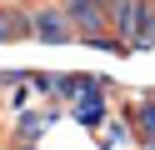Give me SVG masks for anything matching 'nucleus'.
<instances>
[{
	"instance_id": "obj_1",
	"label": "nucleus",
	"mask_w": 155,
	"mask_h": 150,
	"mask_svg": "<svg viewBox=\"0 0 155 150\" xmlns=\"http://www.w3.org/2000/svg\"><path fill=\"white\" fill-rule=\"evenodd\" d=\"M30 20H35V45H80V30L65 15V5H40L30 10Z\"/></svg>"
},
{
	"instance_id": "obj_2",
	"label": "nucleus",
	"mask_w": 155,
	"mask_h": 150,
	"mask_svg": "<svg viewBox=\"0 0 155 150\" xmlns=\"http://www.w3.org/2000/svg\"><path fill=\"white\" fill-rule=\"evenodd\" d=\"M65 110H70V120H75V125H85V130H95L100 120H110V90H105V80L95 75V85L85 90L75 105H65Z\"/></svg>"
},
{
	"instance_id": "obj_3",
	"label": "nucleus",
	"mask_w": 155,
	"mask_h": 150,
	"mask_svg": "<svg viewBox=\"0 0 155 150\" xmlns=\"http://www.w3.org/2000/svg\"><path fill=\"white\" fill-rule=\"evenodd\" d=\"M150 5H155V0H115V5H110V25H115V35L125 40V50H130V40L140 35Z\"/></svg>"
},
{
	"instance_id": "obj_4",
	"label": "nucleus",
	"mask_w": 155,
	"mask_h": 150,
	"mask_svg": "<svg viewBox=\"0 0 155 150\" xmlns=\"http://www.w3.org/2000/svg\"><path fill=\"white\" fill-rule=\"evenodd\" d=\"M20 40H35V20H30V10H20V5H0V45H20Z\"/></svg>"
},
{
	"instance_id": "obj_5",
	"label": "nucleus",
	"mask_w": 155,
	"mask_h": 150,
	"mask_svg": "<svg viewBox=\"0 0 155 150\" xmlns=\"http://www.w3.org/2000/svg\"><path fill=\"white\" fill-rule=\"evenodd\" d=\"M130 130H135V140H140L145 150H155V90L135 100V110H130Z\"/></svg>"
},
{
	"instance_id": "obj_6",
	"label": "nucleus",
	"mask_w": 155,
	"mask_h": 150,
	"mask_svg": "<svg viewBox=\"0 0 155 150\" xmlns=\"http://www.w3.org/2000/svg\"><path fill=\"white\" fill-rule=\"evenodd\" d=\"M50 125H55V110H20L15 115V140L20 145H35Z\"/></svg>"
},
{
	"instance_id": "obj_7",
	"label": "nucleus",
	"mask_w": 155,
	"mask_h": 150,
	"mask_svg": "<svg viewBox=\"0 0 155 150\" xmlns=\"http://www.w3.org/2000/svg\"><path fill=\"white\" fill-rule=\"evenodd\" d=\"M135 50H155V5H150V15H145V25H140V35L130 40V55Z\"/></svg>"
},
{
	"instance_id": "obj_8",
	"label": "nucleus",
	"mask_w": 155,
	"mask_h": 150,
	"mask_svg": "<svg viewBox=\"0 0 155 150\" xmlns=\"http://www.w3.org/2000/svg\"><path fill=\"white\" fill-rule=\"evenodd\" d=\"M120 140H125V125H105L100 130V145H120Z\"/></svg>"
},
{
	"instance_id": "obj_9",
	"label": "nucleus",
	"mask_w": 155,
	"mask_h": 150,
	"mask_svg": "<svg viewBox=\"0 0 155 150\" xmlns=\"http://www.w3.org/2000/svg\"><path fill=\"white\" fill-rule=\"evenodd\" d=\"M100 5H115V0H100Z\"/></svg>"
}]
</instances>
